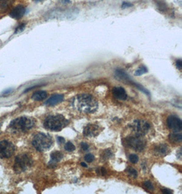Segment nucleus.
<instances>
[{
  "instance_id": "f257e3e1",
  "label": "nucleus",
  "mask_w": 182,
  "mask_h": 194,
  "mask_svg": "<svg viewBox=\"0 0 182 194\" xmlns=\"http://www.w3.org/2000/svg\"><path fill=\"white\" fill-rule=\"evenodd\" d=\"M72 105L77 111L84 113H94L98 107L97 100L89 94H80L72 100Z\"/></svg>"
},
{
  "instance_id": "f03ea898",
  "label": "nucleus",
  "mask_w": 182,
  "mask_h": 194,
  "mask_svg": "<svg viewBox=\"0 0 182 194\" xmlns=\"http://www.w3.org/2000/svg\"><path fill=\"white\" fill-rule=\"evenodd\" d=\"M68 124V120L62 114L50 115L44 122V127L53 131H60L65 128Z\"/></svg>"
},
{
  "instance_id": "7ed1b4c3",
  "label": "nucleus",
  "mask_w": 182,
  "mask_h": 194,
  "mask_svg": "<svg viewBox=\"0 0 182 194\" xmlns=\"http://www.w3.org/2000/svg\"><path fill=\"white\" fill-rule=\"evenodd\" d=\"M53 139L49 134L39 133L33 137L32 145L36 150L40 152L49 150L53 145Z\"/></svg>"
},
{
  "instance_id": "20e7f679",
  "label": "nucleus",
  "mask_w": 182,
  "mask_h": 194,
  "mask_svg": "<svg viewBox=\"0 0 182 194\" xmlns=\"http://www.w3.org/2000/svg\"><path fill=\"white\" fill-rule=\"evenodd\" d=\"M35 125V121L32 118L27 117H19L10 123V127L14 130L26 131L32 129Z\"/></svg>"
},
{
  "instance_id": "39448f33",
  "label": "nucleus",
  "mask_w": 182,
  "mask_h": 194,
  "mask_svg": "<svg viewBox=\"0 0 182 194\" xmlns=\"http://www.w3.org/2000/svg\"><path fill=\"white\" fill-rule=\"evenodd\" d=\"M33 164V160L26 153H23L16 157L14 170L16 173H21L29 169Z\"/></svg>"
},
{
  "instance_id": "423d86ee",
  "label": "nucleus",
  "mask_w": 182,
  "mask_h": 194,
  "mask_svg": "<svg viewBox=\"0 0 182 194\" xmlns=\"http://www.w3.org/2000/svg\"><path fill=\"white\" fill-rule=\"evenodd\" d=\"M123 142L125 147L132 148L134 151L139 152L143 150L146 145L145 140L141 136H139V135L125 138Z\"/></svg>"
},
{
  "instance_id": "0eeeda50",
  "label": "nucleus",
  "mask_w": 182,
  "mask_h": 194,
  "mask_svg": "<svg viewBox=\"0 0 182 194\" xmlns=\"http://www.w3.org/2000/svg\"><path fill=\"white\" fill-rule=\"evenodd\" d=\"M130 127L132 129L136 135L143 136L149 131L150 125L144 120H135Z\"/></svg>"
},
{
  "instance_id": "6e6552de",
  "label": "nucleus",
  "mask_w": 182,
  "mask_h": 194,
  "mask_svg": "<svg viewBox=\"0 0 182 194\" xmlns=\"http://www.w3.org/2000/svg\"><path fill=\"white\" fill-rule=\"evenodd\" d=\"M15 147L12 142L7 140L0 141V158H9L15 153Z\"/></svg>"
},
{
  "instance_id": "1a4fd4ad",
  "label": "nucleus",
  "mask_w": 182,
  "mask_h": 194,
  "mask_svg": "<svg viewBox=\"0 0 182 194\" xmlns=\"http://www.w3.org/2000/svg\"><path fill=\"white\" fill-rule=\"evenodd\" d=\"M167 125L169 129L175 133L181 131L182 129V123L181 119L175 115H170L168 117Z\"/></svg>"
},
{
  "instance_id": "9d476101",
  "label": "nucleus",
  "mask_w": 182,
  "mask_h": 194,
  "mask_svg": "<svg viewBox=\"0 0 182 194\" xmlns=\"http://www.w3.org/2000/svg\"><path fill=\"white\" fill-rule=\"evenodd\" d=\"M101 131V128L96 124H88L83 129V135L86 137H95Z\"/></svg>"
},
{
  "instance_id": "9b49d317",
  "label": "nucleus",
  "mask_w": 182,
  "mask_h": 194,
  "mask_svg": "<svg viewBox=\"0 0 182 194\" xmlns=\"http://www.w3.org/2000/svg\"><path fill=\"white\" fill-rule=\"evenodd\" d=\"M25 13H26V8H25L23 5H19L11 11L10 16L13 19L19 20V19L23 17Z\"/></svg>"
},
{
  "instance_id": "f8f14e48",
  "label": "nucleus",
  "mask_w": 182,
  "mask_h": 194,
  "mask_svg": "<svg viewBox=\"0 0 182 194\" xmlns=\"http://www.w3.org/2000/svg\"><path fill=\"white\" fill-rule=\"evenodd\" d=\"M113 95L116 98L117 100H125L127 99L128 95L125 89L122 88V87H116L113 89Z\"/></svg>"
},
{
  "instance_id": "ddd939ff",
  "label": "nucleus",
  "mask_w": 182,
  "mask_h": 194,
  "mask_svg": "<svg viewBox=\"0 0 182 194\" xmlns=\"http://www.w3.org/2000/svg\"><path fill=\"white\" fill-rule=\"evenodd\" d=\"M115 77L117 78H118L119 80H121L122 81H124V82H127L128 83H131V84H132V83L134 82V81L130 78V76L122 70H115Z\"/></svg>"
},
{
  "instance_id": "4468645a",
  "label": "nucleus",
  "mask_w": 182,
  "mask_h": 194,
  "mask_svg": "<svg viewBox=\"0 0 182 194\" xmlns=\"http://www.w3.org/2000/svg\"><path fill=\"white\" fill-rule=\"evenodd\" d=\"M64 100V95H54L49 97L45 102V104L48 106H54L60 103Z\"/></svg>"
},
{
  "instance_id": "2eb2a0df",
  "label": "nucleus",
  "mask_w": 182,
  "mask_h": 194,
  "mask_svg": "<svg viewBox=\"0 0 182 194\" xmlns=\"http://www.w3.org/2000/svg\"><path fill=\"white\" fill-rule=\"evenodd\" d=\"M155 154L159 156H164L168 152V147L166 145H159L154 148Z\"/></svg>"
},
{
  "instance_id": "dca6fc26",
  "label": "nucleus",
  "mask_w": 182,
  "mask_h": 194,
  "mask_svg": "<svg viewBox=\"0 0 182 194\" xmlns=\"http://www.w3.org/2000/svg\"><path fill=\"white\" fill-rule=\"evenodd\" d=\"M63 159V155L60 151H54L51 154V162L49 164H54L55 163L60 162Z\"/></svg>"
},
{
  "instance_id": "f3484780",
  "label": "nucleus",
  "mask_w": 182,
  "mask_h": 194,
  "mask_svg": "<svg viewBox=\"0 0 182 194\" xmlns=\"http://www.w3.org/2000/svg\"><path fill=\"white\" fill-rule=\"evenodd\" d=\"M46 97H47V94L46 91H40L35 92L34 94L32 95V99L35 101H41L45 99V98H46Z\"/></svg>"
},
{
  "instance_id": "a211bd4d",
  "label": "nucleus",
  "mask_w": 182,
  "mask_h": 194,
  "mask_svg": "<svg viewBox=\"0 0 182 194\" xmlns=\"http://www.w3.org/2000/svg\"><path fill=\"white\" fill-rule=\"evenodd\" d=\"M155 3L158 7V10L162 12H166L167 10V5L165 2L162 0H155Z\"/></svg>"
},
{
  "instance_id": "6ab92c4d",
  "label": "nucleus",
  "mask_w": 182,
  "mask_h": 194,
  "mask_svg": "<svg viewBox=\"0 0 182 194\" xmlns=\"http://www.w3.org/2000/svg\"><path fill=\"white\" fill-rule=\"evenodd\" d=\"M169 140L174 143L181 142L182 140V136L180 134H177L174 132V133L170 134L169 135Z\"/></svg>"
},
{
  "instance_id": "aec40b11",
  "label": "nucleus",
  "mask_w": 182,
  "mask_h": 194,
  "mask_svg": "<svg viewBox=\"0 0 182 194\" xmlns=\"http://www.w3.org/2000/svg\"><path fill=\"white\" fill-rule=\"evenodd\" d=\"M113 156V153L110 149H106L102 152V158L104 160H107L111 158Z\"/></svg>"
},
{
  "instance_id": "412c9836",
  "label": "nucleus",
  "mask_w": 182,
  "mask_h": 194,
  "mask_svg": "<svg viewBox=\"0 0 182 194\" xmlns=\"http://www.w3.org/2000/svg\"><path fill=\"white\" fill-rule=\"evenodd\" d=\"M148 72V70L146 67H145V66H142L141 67H140L139 69H138L136 71L135 74H134V75L135 76H141V75H143L145 74V73H147Z\"/></svg>"
},
{
  "instance_id": "4be33fe9",
  "label": "nucleus",
  "mask_w": 182,
  "mask_h": 194,
  "mask_svg": "<svg viewBox=\"0 0 182 194\" xmlns=\"http://www.w3.org/2000/svg\"><path fill=\"white\" fill-rule=\"evenodd\" d=\"M126 172H128V175L130 176L132 178H136L137 176H138V173H137V171L134 169L132 168H127Z\"/></svg>"
},
{
  "instance_id": "5701e85b",
  "label": "nucleus",
  "mask_w": 182,
  "mask_h": 194,
  "mask_svg": "<svg viewBox=\"0 0 182 194\" xmlns=\"http://www.w3.org/2000/svg\"><path fill=\"white\" fill-rule=\"evenodd\" d=\"M65 150L68 151V152H72L75 150V147L74 145L72 144L71 142H68L65 145V147H64Z\"/></svg>"
},
{
  "instance_id": "b1692460",
  "label": "nucleus",
  "mask_w": 182,
  "mask_h": 194,
  "mask_svg": "<svg viewBox=\"0 0 182 194\" xmlns=\"http://www.w3.org/2000/svg\"><path fill=\"white\" fill-rule=\"evenodd\" d=\"M129 159L132 164H136L139 161V157L135 154H132L129 156Z\"/></svg>"
},
{
  "instance_id": "393cba45",
  "label": "nucleus",
  "mask_w": 182,
  "mask_h": 194,
  "mask_svg": "<svg viewBox=\"0 0 182 194\" xmlns=\"http://www.w3.org/2000/svg\"><path fill=\"white\" fill-rule=\"evenodd\" d=\"M85 160L88 163H91L94 160V156L92 154L88 153L85 156Z\"/></svg>"
},
{
  "instance_id": "a878e982",
  "label": "nucleus",
  "mask_w": 182,
  "mask_h": 194,
  "mask_svg": "<svg viewBox=\"0 0 182 194\" xmlns=\"http://www.w3.org/2000/svg\"><path fill=\"white\" fill-rule=\"evenodd\" d=\"M144 186L147 188V189L149 190H153V186L152 182H151L150 181H145L144 182Z\"/></svg>"
},
{
  "instance_id": "bb28decb",
  "label": "nucleus",
  "mask_w": 182,
  "mask_h": 194,
  "mask_svg": "<svg viewBox=\"0 0 182 194\" xmlns=\"http://www.w3.org/2000/svg\"><path fill=\"white\" fill-rule=\"evenodd\" d=\"M25 27H26V24H25V23H23V24L20 25H19V26L16 29L15 33H17L23 32V31L24 29H25Z\"/></svg>"
},
{
  "instance_id": "cd10ccee",
  "label": "nucleus",
  "mask_w": 182,
  "mask_h": 194,
  "mask_svg": "<svg viewBox=\"0 0 182 194\" xmlns=\"http://www.w3.org/2000/svg\"><path fill=\"white\" fill-rule=\"evenodd\" d=\"M9 3H8V2H4L2 3V4L0 5V8H2V9H6V8H8V7L9 6Z\"/></svg>"
},
{
  "instance_id": "c85d7f7f",
  "label": "nucleus",
  "mask_w": 182,
  "mask_h": 194,
  "mask_svg": "<svg viewBox=\"0 0 182 194\" xmlns=\"http://www.w3.org/2000/svg\"><path fill=\"white\" fill-rule=\"evenodd\" d=\"M175 65H176V67H177V68L178 70H181V67H182V62H181V60H177V61H176Z\"/></svg>"
},
{
  "instance_id": "c756f323",
  "label": "nucleus",
  "mask_w": 182,
  "mask_h": 194,
  "mask_svg": "<svg viewBox=\"0 0 182 194\" xmlns=\"http://www.w3.org/2000/svg\"><path fill=\"white\" fill-rule=\"evenodd\" d=\"M132 4H130V3H128V2H124L122 4V9H125V8H129V7H132Z\"/></svg>"
},
{
  "instance_id": "7c9ffc66",
  "label": "nucleus",
  "mask_w": 182,
  "mask_h": 194,
  "mask_svg": "<svg viewBox=\"0 0 182 194\" xmlns=\"http://www.w3.org/2000/svg\"><path fill=\"white\" fill-rule=\"evenodd\" d=\"M81 147H82V149L83 150V151H88V149H89V145L87 144V143H85V142H82L81 144Z\"/></svg>"
},
{
  "instance_id": "2f4dec72",
  "label": "nucleus",
  "mask_w": 182,
  "mask_h": 194,
  "mask_svg": "<svg viewBox=\"0 0 182 194\" xmlns=\"http://www.w3.org/2000/svg\"><path fill=\"white\" fill-rule=\"evenodd\" d=\"M57 139L58 142L60 143V144H63V143H64V142H65V139H64V138H62V137L59 136V137H57Z\"/></svg>"
},
{
  "instance_id": "473e14b6",
  "label": "nucleus",
  "mask_w": 182,
  "mask_h": 194,
  "mask_svg": "<svg viewBox=\"0 0 182 194\" xmlns=\"http://www.w3.org/2000/svg\"><path fill=\"white\" fill-rule=\"evenodd\" d=\"M162 192L163 193H167V194H170V193H173L171 191L169 190V189H163L162 190Z\"/></svg>"
},
{
  "instance_id": "72a5a7b5",
  "label": "nucleus",
  "mask_w": 182,
  "mask_h": 194,
  "mask_svg": "<svg viewBox=\"0 0 182 194\" xmlns=\"http://www.w3.org/2000/svg\"><path fill=\"white\" fill-rule=\"evenodd\" d=\"M100 173H101L102 175H103V176L105 175V174H106V169H105V168H100Z\"/></svg>"
},
{
  "instance_id": "f704fd0d",
  "label": "nucleus",
  "mask_w": 182,
  "mask_h": 194,
  "mask_svg": "<svg viewBox=\"0 0 182 194\" xmlns=\"http://www.w3.org/2000/svg\"><path fill=\"white\" fill-rule=\"evenodd\" d=\"M81 165H82L83 167H85V168H88V165H87L85 163H84V162H82V163H81Z\"/></svg>"
},
{
  "instance_id": "c9c22d12",
  "label": "nucleus",
  "mask_w": 182,
  "mask_h": 194,
  "mask_svg": "<svg viewBox=\"0 0 182 194\" xmlns=\"http://www.w3.org/2000/svg\"><path fill=\"white\" fill-rule=\"evenodd\" d=\"M35 1H37V2H38V1H40V0H35Z\"/></svg>"
},
{
  "instance_id": "e433bc0d",
  "label": "nucleus",
  "mask_w": 182,
  "mask_h": 194,
  "mask_svg": "<svg viewBox=\"0 0 182 194\" xmlns=\"http://www.w3.org/2000/svg\"><path fill=\"white\" fill-rule=\"evenodd\" d=\"M0 1H2V0H0Z\"/></svg>"
}]
</instances>
